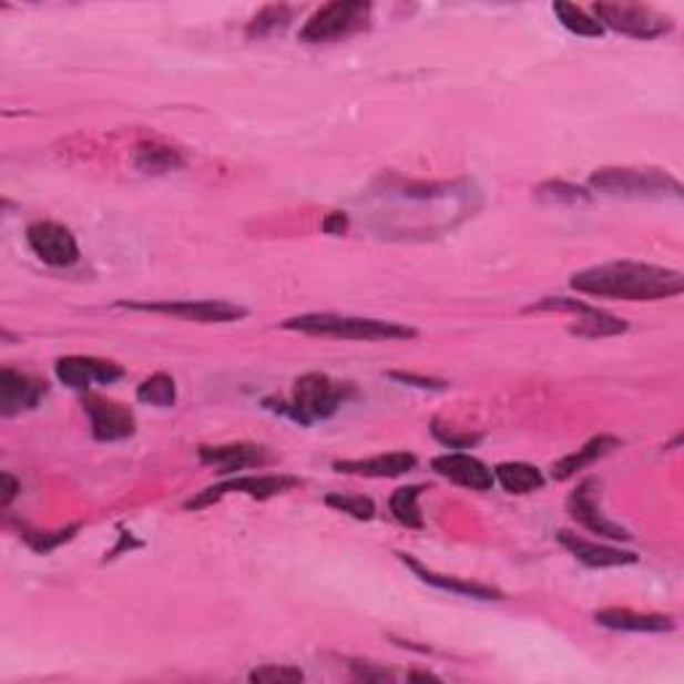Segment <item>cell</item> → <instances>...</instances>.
<instances>
[{
	"label": "cell",
	"mask_w": 684,
	"mask_h": 684,
	"mask_svg": "<svg viewBox=\"0 0 684 684\" xmlns=\"http://www.w3.org/2000/svg\"><path fill=\"white\" fill-rule=\"evenodd\" d=\"M570 286L581 295L599 299H625V303H653L668 299L684 292V276L680 270L661 268L647 263H604L594 268L578 270L570 278Z\"/></svg>",
	"instance_id": "6da1fadb"
},
{
	"label": "cell",
	"mask_w": 684,
	"mask_h": 684,
	"mask_svg": "<svg viewBox=\"0 0 684 684\" xmlns=\"http://www.w3.org/2000/svg\"><path fill=\"white\" fill-rule=\"evenodd\" d=\"M289 331H303L313 337H335V340H412L417 329L404 327L396 321H382V318H358L340 316V313H305V316L286 318L282 324Z\"/></svg>",
	"instance_id": "7a4b0ae2"
},
{
	"label": "cell",
	"mask_w": 684,
	"mask_h": 684,
	"mask_svg": "<svg viewBox=\"0 0 684 684\" xmlns=\"http://www.w3.org/2000/svg\"><path fill=\"white\" fill-rule=\"evenodd\" d=\"M354 396V388L348 382H335L329 375L308 372L297 377L292 388L289 401H265L270 412H278L299 426H310L316 420H329L340 412L345 401Z\"/></svg>",
	"instance_id": "3957f363"
},
{
	"label": "cell",
	"mask_w": 684,
	"mask_h": 684,
	"mask_svg": "<svg viewBox=\"0 0 684 684\" xmlns=\"http://www.w3.org/2000/svg\"><path fill=\"white\" fill-rule=\"evenodd\" d=\"M589 185L612 198H680L682 185L657 169H596Z\"/></svg>",
	"instance_id": "277c9868"
},
{
	"label": "cell",
	"mask_w": 684,
	"mask_h": 684,
	"mask_svg": "<svg viewBox=\"0 0 684 684\" xmlns=\"http://www.w3.org/2000/svg\"><path fill=\"white\" fill-rule=\"evenodd\" d=\"M369 17H372V6L364 3V0H335V3L321 6L305 22V28L299 30V41L331 43L340 41V38H350L369 28Z\"/></svg>",
	"instance_id": "5b68a950"
},
{
	"label": "cell",
	"mask_w": 684,
	"mask_h": 684,
	"mask_svg": "<svg viewBox=\"0 0 684 684\" xmlns=\"http://www.w3.org/2000/svg\"><path fill=\"white\" fill-rule=\"evenodd\" d=\"M594 14L602 28L636 38V41H655L674 30V22L666 14L642 3H596Z\"/></svg>",
	"instance_id": "8992f818"
},
{
	"label": "cell",
	"mask_w": 684,
	"mask_h": 684,
	"mask_svg": "<svg viewBox=\"0 0 684 684\" xmlns=\"http://www.w3.org/2000/svg\"><path fill=\"white\" fill-rule=\"evenodd\" d=\"M121 308L145 310V313H164V316L182 318V321L195 324H231L246 316V308L225 303V299H180V303H119Z\"/></svg>",
	"instance_id": "52a82bcc"
},
{
	"label": "cell",
	"mask_w": 684,
	"mask_h": 684,
	"mask_svg": "<svg viewBox=\"0 0 684 684\" xmlns=\"http://www.w3.org/2000/svg\"><path fill=\"white\" fill-rule=\"evenodd\" d=\"M28 244L32 254L51 268H70L81 257L73 231L60 223H49V220L28 227Z\"/></svg>",
	"instance_id": "ba28073f"
},
{
	"label": "cell",
	"mask_w": 684,
	"mask_h": 684,
	"mask_svg": "<svg viewBox=\"0 0 684 684\" xmlns=\"http://www.w3.org/2000/svg\"><path fill=\"white\" fill-rule=\"evenodd\" d=\"M299 481L292 477H241V479H231L223 481V484H214L204 490L201 494H195L185 503V508H191V511H198V508H206L212 503H217V500H223L225 494L241 492V494H249L254 500H268L276 498V494H282L286 490H292V487H297Z\"/></svg>",
	"instance_id": "9c48e42d"
},
{
	"label": "cell",
	"mask_w": 684,
	"mask_h": 684,
	"mask_svg": "<svg viewBox=\"0 0 684 684\" xmlns=\"http://www.w3.org/2000/svg\"><path fill=\"white\" fill-rule=\"evenodd\" d=\"M596 490H599L596 479H585L583 484H578V490L570 494V500H566V511H570V517L581 527H585L591 535L608 540H631V532L625 530V527L615 524V521L604 517L602 508H599Z\"/></svg>",
	"instance_id": "30bf717a"
},
{
	"label": "cell",
	"mask_w": 684,
	"mask_h": 684,
	"mask_svg": "<svg viewBox=\"0 0 684 684\" xmlns=\"http://www.w3.org/2000/svg\"><path fill=\"white\" fill-rule=\"evenodd\" d=\"M83 409H86L91 433H94L96 441H123L136 431L132 409H126L123 404L89 396V399H83Z\"/></svg>",
	"instance_id": "8fae6325"
},
{
	"label": "cell",
	"mask_w": 684,
	"mask_h": 684,
	"mask_svg": "<svg viewBox=\"0 0 684 684\" xmlns=\"http://www.w3.org/2000/svg\"><path fill=\"white\" fill-rule=\"evenodd\" d=\"M60 382H64L68 388L73 390H86L91 382H102V386H110V382L121 380L123 367H119L115 361H104V358H91V356H64L57 361L54 367Z\"/></svg>",
	"instance_id": "7c38bea8"
},
{
	"label": "cell",
	"mask_w": 684,
	"mask_h": 684,
	"mask_svg": "<svg viewBox=\"0 0 684 684\" xmlns=\"http://www.w3.org/2000/svg\"><path fill=\"white\" fill-rule=\"evenodd\" d=\"M45 382L38 377L22 375L17 369H3L0 372V415L17 417L35 409L45 396Z\"/></svg>",
	"instance_id": "4fadbf2b"
},
{
	"label": "cell",
	"mask_w": 684,
	"mask_h": 684,
	"mask_svg": "<svg viewBox=\"0 0 684 684\" xmlns=\"http://www.w3.org/2000/svg\"><path fill=\"white\" fill-rule=\"evenodd\" d=\"M431 468L439 477H445L455 484L468 487L473 492H490L494 487L492 468H487L479 458L462 452H447L431 460Z\"/></svg>",
	"instance_id": "5bb4252c"
},
{
	"label": "cell",
	"mask_w": 684,
	"mask_h": 684,
	"mask_svg": "<svg viewBox=\"0 0 684 684\" xmlns=\"http://www.w3.org/2000/svg\"><path fill=\"white\" fill-rule=\"evenodd\" d=\"M557 540L562 543V549H566L578 562L591 566V570H608V566H625V564H636L640 557L631 551L612 549V545L596 543V540H585L581 535H572V532L559 530Z\"/></svg>",
	"instance_id": "9a60e30c"
},
{
	"label": "cell",
	"mask_w": 684,
	"mask_h": 684,
	"mask_svg": "<svg viewBox=\"0 0 684 684\" xmlns=\"http://www.w3.org/2000/svg\"><path fill=\"white\" fill-rule=\"evenodd\" d=\"M198 458L206 466H214L220 473H236L244 468L268 466L273 455L257 445H223V447H201Z\"/></svg>",
	"instance_id": "2e32d148"
},
{
	"label": "cell",
	"mask_w": 684,
	"mask_h": 684,
	"mask_svg": "<svg viewBox=\"0 0 684 684\" xmlns=\"http://www.w3.org/2000/svg\"><path fill=\"white\" fill-rule=\"evenodd\" d=\"M399 559L409 566V570L415 572L417 578H420L422 583L433 585V589L449 591V594H458V596H466V599H479V602H500V599H503V594H500L498 589H492V585H484V583H477V581H466V578L439 575V572L428 570V566H422L420 562H415V559L407 557V553H399Z\"/></svg>",
	"instance_id": "e0dca14e"
},
{
	"label": "cell",
	"mask_w": 684,
	"mask_h": 684,
	"mask_svg": "<svg viewBox=\"0 0 684 684\" xmlns=\"http://www.w3.org/2000/svg\"><path fill=\"white\" fill-rule=\"evenodd\" d=\"M594 621L610 631H631V634H663L674 629L671 615H650V612H634L625 608L596 610Z\"/></svg>",
	"instance_id": "ac0fdd59"
},
{
	"label": "cell",
	"mask_w": 684,
	"mask_h": 684,
	"mask_svg": "<svg viewBox=\"0 0 684 684\" xmlns=\"http://www.w3.org/2000/svg\"><path fill=\"white\" fill-rule=\"evenodd\" d=\"M417 466V458L409 452H388L377 455V458L367 460H337L335 471L340 473H356V477H369V479H394L404 477Z\"/></svg>",
	"instance_id": "d6986e66"
},
{
	"label": "cell",
	"mask_w": 684,
	"mask_h": 684,
	"mask_svg": "<svg viewBox=\"0 0 684 684\" xmlns=\"http://www.w3.org/2000/svg\"><path fill=\"white\" fill-rule=\"evenodd\" d=\"M615 447H621V441H617L615 436H596V439H591L589 445L578 449V452L566 455V458L553 462V466H551V477L557 479V481L572 479L578 471H583V468L594 466L599 458L610 455Z\"/></svg>",
	"instance_id": "ffe728a7"
},
{
	"label": "cell",
	"mask_w": 684,
	"mask_h": 684,
	"mask_svg": "<svg viewBox=\"0 0 684 684\" xmlns=\"http://www.w3.org/2000/svg\"><path fill=\"white\" fill-rule=\"evenodd\" d=\"M494 481L511 494H530L545 484V477L530 462H500L494 468Z\"/></svg>",
	"instance_id": "44dd1931"
},
{
	"label": "cell",
	"mask_w": 684,
	"mask_h": 684,
	"mask_svg": "<svg viewBox=\"0 0 684 684\" xmlns=\"http://www.w3.org/2000/svg\"><path fill=\"white\" fill-rule=\"evenodd\" d=\"M629 329V324L623 321V318L610 316V313L599 310V308H585L581 310V318H578V324L572 327V335L578 337H612V335H621V331Z\"/></svg>",
	"instance_id": "7402d4cb"
},
{
	"label": "cell",
	"mask_w": 684,
	"mask_h": 684,
	"mask_svg": "<svg viewBox=\"0 0 684 684\" xmlns=\"http://www.w3.org/2000/svg\"><path fill=\"white\" fill-rule=\"evenodd\" d=\"M182 164L185 161H182L180 150L166 145H140L134 155V166L145 174H166Z\"/></svg>",
	"instance_id": "603a6c76"
},
{
	"label": "cell",
	"mask_w": 684,
	"mask_h": 684,
	"mask_svg": "<svg viewBox=\"0 0 684 684\" xmlns=\"http://www.w3.org/2000/svg\"><path fill=\"white\" fill-rule=\"evenodd\" d=\"M295 19V11L289 6L276 3V6H265L263 11L252 17V22L246 24V35L249 38H268L273 32H284Z\"/></svg>",
	"instance_id": "cb8c5ba5"
},
{
	"label": "cell",
	"mask_w": 684,
	"mask_h": 684,
	"mask_svg": "<svg viewBox=\"0 0 684 684\" xmlns=\"http://www.w3.org/2000/svg\"><path fill=\"white\" fill-rule=\"evenodd\" d=\"M136 399L147 404V407H159V409L174 407V404H177V386H174V377H169L166 372L150 375L147 380H142L140 388H136Z\"/></svg>",
	"instance_id": "d4e9b609"
},
{
	"label": "cell",
	"mask_w": 684,
	"mask_h": 684,
	"mask_svg": "<svg viewBox=\"0 0 684 684\" xmlns=\"http://www.w3.org/2000/svg\"><path fill=\"white\" fill-rule=\"evenodd\" d=\"M420 492L422 487H401V490L390 494V513H394V519L404 527H412V530H422V527H426L420 508H417Z\"/></svg>",
	"instance_id": "484cf974"
},
{
	"label": "cell",
	"mask_w": 684,
	"mask_h": 684,
	"mask_svg": "<svg viewBox=\"0 0 684 684\" xmlns=\"http://www.w3.org/2000/svg\"><path fill=\"white\" fill-rule=\"evenodd\" d=\"M553 14L559 17V22H562L566 30L575 32V35H581V38L604 35V28L596 22L594 17H589L583 9H578V6L564 3V0L553 3Z\"/></svg>",
	"instance_id": "4316f807"
},
{
	"label": "cell",
	"mask_w": 684,
	"mask_h": 684,
	"mask_svg": "<svg viewBox=\"0 0 684 684\" xmlns=\"http://www.w3.org/2000/svg\"><path fill=\"white\" fill-rule=\"evenodd\" d=\"M327 506L337 508V511L348 513V517L358 521H369L375 517V503L369 498H364V494H327Z\"/></svg>",
	"instance_id": "83f0119b"
},
{
	"label": "cell",
	"mask_w": 684,
	"mask_h": 684,
	"mask_svg": "<svg viewBox=\"0 0 684 684\" xmlns=\"http://www.w3.org/2000/svg\"><path fill=\"white\" fill-rule=\"evenodd\" d=\"M535 195L540 201H553V204H581V201H589V193L583 187L566 185V182H545L540 185Z\"/></svg>",
	"instance_id": "f1b7e54d"
},
{
	"label": "cell",
	"mask_w": 684,
	"mask_h": 684,
	"mask_svg": "<svg viewBox=\"0 0 684 684\" xmlns=\"http://www.w3.org/2000/svg\"><path fill=\"white\" fill-rule=\"evenodd\" d=\"M305 674L292 666H259L249 674V682H265V684H297L303 682Z\"/></svg>",
	"instance_id": "f546056e"
},
{
	"label": "cell",
	"mask_w": 684,
	"mask_h": 684,
	"mask_svg": "<svg viewBox=\"0 0 684 684\" xmlns=\"http://www.w3.org/2000/svg\"><path fill=\"white\" fill-rule=\"evenodd\" d=\"M78 530H81V527L73 524V527H68V530H57V532H24V540H28L38 553H49V551H54L57 545L68 543Z\"/></svg>",
	"instance_id": "4dcf8cb0"
},
{
	"label": "cell",
	"mask_w": 684,
	"mask_h": 684,
	"mask_svg": "<svg viewBox=\"0 0 684 684\" xmlns=\"http://www.w3.org/2000/svg\"><path fill=\"white\" fill-rule=\"evenodd\" d=\"M19 490H22V484H19V481L11 477L9 471L0 473V506L9 508L11 503H14Z\"/></svg>",
	"instance_id": "1f68e13d"
},
{
	"label": "cell",
	"mask_w": 684,
	"mask_h": 684,
	"mask_svg": "<svg viewBox=\"0 0 684 684\" xmlns=\"http://www.w3.org/2000/svg\"><path fill=\"white\" fill-rule=\"evenodd\" d=\"M388 377H394V380L399 382H409V386L415 388H447V382L441 380H431V377H417V375H404V372H390Z\"/></svg>",
	"instance_id": "d6a6232c"
},
{
	"label": "cell",
	"mask_w": 684,
	"mask_h": 684,
	"mask_svg": "<svg viewBox=\"0 0 684 684\" xmlns=\"http://www.w3.org/2000/svg\"><path fill=\"white\" fill-rule=\"evenodd\" d=\"M324 233H329V236H343L345 231H348V217L340 212H331L327 214V220H324Z\"/></svg>",
	"instance_id": "836d02e7"
},
{
	"label": "cell",
	"mask_w": 684,
	"mask_h": 684,
	"mask_svg": "<svg viewBox=\"0 0 684 684\" xmlns=\"http://www.w3.org/2000/svg\"><path fill=\"white\" fill-rule=\"evenodd\" d=\"M350 666L356 668V676L358 680H388V671H382V668H361L358 666V663H350Z\"/></svg>",
	"instance_id": "e575fe53"
},
{
	"label": "cell",
	"mask_w": 684,
	"mask_h": 684,
	"mask_svg": "<svg viewBox=\"0 0 684 684\" xmlns=\"http://www.w3.org/2000/svg\"><path fill=\"white\" fill-rule=\"evenodd\" d=\"M409 680H436L431 674H409Z\"/></svg>",
	"instance_id": "d590c367"
}]
</instances>
